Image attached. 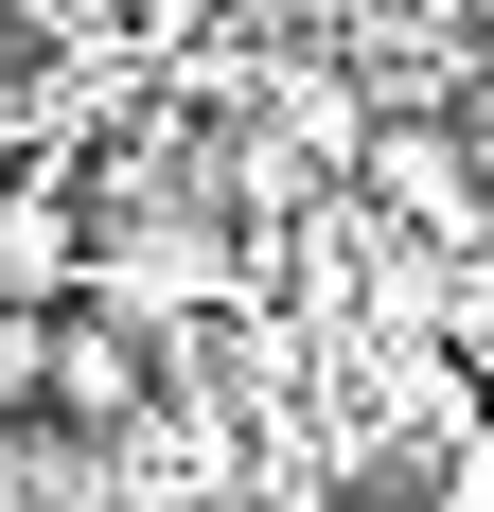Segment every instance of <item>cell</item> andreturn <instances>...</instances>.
Here are the masks:
<instances>
[{"label":"cell","instance_id":"277c9868","mask_svg":"<svg viewBox=\"0 0 494 512\" xmlns=\"http://www.w3.org/2000/svg\"><path fill=\"white\" fill-rule=\"evenodd\" d=\"M36 371H53V301H0V424L36 407Z\"/></svg>","mask_w":494,"mask_h":512},{"label":"cell","instance_id":"3957f363","mask_svg":"<svg viewBox=\"0 0 494 512\" xmlns=\"http://www.w3.org/2000/svg\"><path fill=\"white\" fill-rule=\"evenodd\" d=\"M406 512H494V424H442V460L406 477Z\"/></svg>","mask_w":494,"mask_h":512},{"label":"cell","instance_id":"7a4b0ae2","mask_svg":"<svg viewBox=\"0 0 494 512\" xmlns=\"http://www.w3.org/2000/svg\"><path fill=\"white\" fill-rule=\"evenodd\" d=\"M71 283H89V230H71L53 177H18L0 195V301H71Z\"/></svg>","mask_w":494,"mask_h":512},{"label":"cell","instance_id":"6da1fadb","mask_svg":"<svg viewBox=\"0 0 494 512\" xmlns=\"http://www.w3.org/2000/svg\"><path fill=\"white\" fill-rule=\"evenodd\" d=\"M36 407L71 424V442H142V407H159V336H142V318H106V301H53Z\"/></svg>","mask_w":494,"mask_h":512},{"label":"cell","instance_id":"5b68a950","mask_svg":"<svg viewBox=\"0 0 494 512\" xmlns=\"http://www.w3.org/2000/svg\"><path fill=\"white\" fill-rule=\"evenodd\" d=\"M300 512H406V477H353V495H300Z\"/></svg>","mask_w":494,"mask_h":512}]
</instances>
